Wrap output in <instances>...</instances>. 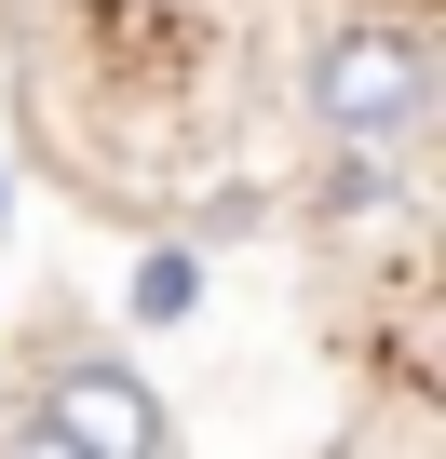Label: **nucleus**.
Masks as SVG:
<instances>
[{"instance_id":"1","label":"nucleus","mask_w":446,"mask_h":459,"mask_svg":"<svg viewBox=\"0 0 446 459\" xmlns=\"http://www.w3.org/2000/svg\"><path fill=\"white\" fill-rule=\"evenodd\" d=\"M298 82H311V122H325V135H365V149H379V135H419V108H433V41L365 14V28H325Z\"/></svg>"},{"instance_id":"3","label":"nucleus","mask_w":446,"mask_h":459,"mask_svg":"<svg viewBox=\"0 0 446 459\" xmlns=\"http://www.w3.org/2000/svg\"><path fill=\"white\" fill-rule=\"evenodd\" d=\"M189 298H203V257H189V244H162V257L136 271V325H176Z\"/></svg>"},{"instance_id":"2","label":"nucleus","mask_w":446,"mask_h":459,"mask_svg":"<svg viewBox=\"0 0 446 459\" xmlns=\"http://www.w3.org/2000/svg\"><path fill=\"white\" fill-rule=\"evenodd\" d=\"M28 446H55V459H136V446H162V392L136 365H55L28 392Z\"/></svg>"}]
</instances>
